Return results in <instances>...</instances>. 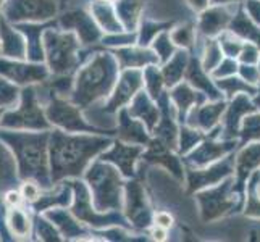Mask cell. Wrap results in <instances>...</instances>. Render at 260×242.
Masks as SVG:
<instances>
[{"label": "cell", "mask_w": 260, "mask_h": 242, "mask_svg": "<svg viewBox=\"0 0 260 242\" xmlns=\"http://www.w3.org/2000/svg\"><path fill=\"white\" fill-rule=\"evenodd\" d=\"M233 149V142L230 144H213V142H205L202 144L199 149H196L192 154L187 157L189 163L196 165V166H202V165H207L209 161L215 160L221 157L223 154H226Z\"/></svg>", "instance_id": "7402d4cb"}, {"label": "cell", "mask_w": 260, "mask_h": 242, "mask_svg": "<svg viewBox=\"0 0 260 242\" xmlns=\"http://www.w3.org/2000/svg\"><path fill=\"white\" fill-rule=\"evenodd\" d=\"M23 194L21 191H16V189H8L7 194H5V203L8 205L10 209L13 207H20L21 202H23Z\"/></svg>", "instance_id": "bcb514c9"}, {"label": "cell", "mask_w": 260, "mask_h": 242, "mask_svg": "<svg viewBox=\"0 0 260 242\" xmlns=\"http://www.w3.org/2000/svg\"><path fill=\"white\" fill-rule=\"evenodd\" d=\"M2 116H4V109H0V121H2Z\"/></svg>", "instance_id": "6f0895ef"}, {"label": "cell", "mask_w": 260, "mask_h": 242, "mask_svg": "<svg viewBox=\"0 0 260 242\" xmlns=\"http://www.w3.org/2000/svg\"><path fill=\"white\" fill-rule=\"evenodd\" d=\"M46 115L50 124H55L58 129L70 132H97L92 124H87V121L81 116L76 103L67 102L57 95H53L49 100Z\"/></svg>", "instance_id": "52a82bcc"}, {"label": "cell", "mask_w": 260, "mask_h": 242, "mask_svg": "<svg viewBox=\"0 0 260 242\" xmlns=\"http://www.w3.org/2000/svg\"><path fill=\"white\" fill-rule=\"evenodd\" d=\"M231 29H233V32L239 34L241 38H247L249 41H252L257 44V46H260V29L255 28V26L247 20V16L243 12H241L236 16V20L233 21Z\"/></svg>", "instance_id": "f546056e"}, {"label": "cell", "mask_w": 260, "mask_h": 242, "mask_svg": "<svg viewBox=\"0 0 260 242\" xmlns=\"http://www.w3.org/2000/svg\"><path fill=\"white\" fill-rule=\"evenodd\" d=\"M0 53H2V46H0Z\"/></svg>", "instance_id": "91938a15"}, {"label": "cell", "mask_w": 260, "mask_h": 242, "mask_svg": "<svg viewBox=\"0 0 260 242\" xmlns=\"http://www.w3.org/2000/svg\"><path fill=\"white\" fill-rule=\"evenodd\" d=\"M207 2H209V0H189V4H191L194 8H197V10H201V8H205V7H207Z\"/></svg>", "instance_id": "db71d44e"}, {"label": "cell", "mask_w": 260, "mask_h": 242, "mask_svg": "<svg viewBox=\"0 0 260 242\" xmlns=\"http://www.w3.org/2000/svg\"><path fill=\"white\" fill-rule=\"evenodd\" d=\"M0 126L15 131H46L50 128L47 115L41 109L38 92L32 86H26L20 95V107L4 113Z\"/></svg>", "instance_id": "277c9868"}, {"label": "cell", "mask_w": 260, "mask_h": 242, "mask_svg": "<svg viewBox=\"0 0 260 242\" xmlns=\"http://www.w3.org/2000/svg\"><path fill=\"white\" fill-rule=\"evenodd\" d=\"M168 147L170 146L165 144L162 139H155L149 146L147 152L144 154V158L149 160V161H154V163H160V165L167 166L175 176L181 178L183 176V169H181V165H179V160L175 155L170 154Z\"/></svg>", "instance_id": "ac0fdd59"}, {"label": "cell", "mask_w": 260, "mask_h": 242, "mask_svg": "<svg viewBox=\"0 0 260 242\" xmlns=\"http://www.w3.org/2000/svg\"><path fill=\"white\" fill-rule=\"evenodd\" d=\"M116 78V65L109 53H97L89 63L79 71L71 100L78 107H87L110 92Z\"/></svg>", "instance_id": "3957f363"}, {"label": "cell", "mask_w": 260, "mask_h": 242, "mask_svg": "<svg viewBox=\"0 0 260 242\" xmlns=\"http://www.w3.org/2000/svg\"><path fill=\"white\" fill-rule=\"evenodd\" d=\"M172 38L176 44H181V46H184V47H189L192 44V29L187 28V26L186 28H179L172 34Z\"/></svg>", "instance_id": "ee69618b"}, {"label": "cell", "mask_w": 260, "mask_h": 242, "mask_svg": "<svg viewBox=\"0 0 260 242\" xmlns=\"http://www.w3.org/2000/svg\"><path fill=\"white\" fill-rule=\"evenodd\" d=\"M212 4H226V2H233V0H210Z\"/></svg>", "instance_id": "9f6ffc18"}, {"label": "cell", "mask_w": 260, "mask_h": 242, "mask_svg": "<svg viewBox=\"0 0 260 242\" xmlns=\"http://www.w3.org/2000/svg\"><path fill=\"white\" fill-rule=\"evenodd\" d=\"M220 87H223L230 95H235L238 91H252L247 84H244L241 79H223L220 81Z\"/></svg>", "instance_id": "b9f144b4"}, {"label": "cell", "mask_w": 260, "mask_h": 242, "mask_svg": "<svg viewBox=\"0 0 260 242\" xmlns=\"http://www.w3.org/2000/svg\"><path fill=\"white\" fill-rule=\"evenodd\" d=\"M184 65H186V53H181V52L176 53V57L170 61L164 70V78L167 81V84L173 86L175 83H178L179 78L183 76Z\"/></svg>", "instance_id": "836d02e7"}, {"label": "cell", "mask_w": 260, "mask_h": 242, "mask_svg": "<svg viewBox=\"0 0 260 242\" xmlns=\"http://www.w3.org/2000/svg\"><path fill=\"white\" fill-rule=\"evenodd\" d=\"M38 236L39 239L42 240H58V234H57V231L55 228H53V223H49L46 218H38Z\"/></svg>", "instance_id": "f35d334b"}, {"label": "cell", "mask_w": 260, "mask_h": 242, "mask_svg": "<svg viewBox=\"0 0 260 242\" xmlns=\"http://www.w3.org/2000/svg\"><path fill=\"white\" fill-rule=\"evenodd\" d=\"M4 7V0H0V8H2Z\"/></svg>", "instance_id": "680465c9"}, {"label": "cell", "mask_w": 260, "mask_h": 242, "mask_svg": "<svg viewBox=\"0 0 260 242\" xmlns=\"http://www.w3.org/2000/svg\"><path fill=\"white\" fill-rule=\"evenodd\" d=\"M233 169V158H226L221 163L215 165L209 169H204V171H191L189 173V189H201L204 186H210V184H217L221 178H225L231 173Z\"/></svg>", "instance_id": "e0dca14e"}, {"label": "cell", "mask_w": 260, "mask_h": 242, "mask_svg": "<svg viewBox=\"0 0 260 242\" xmlns=\"http://www.w3.org/2000/svg\"><path fill=\"white\" fill-rule=\"evenodd\" d=\"M0 76L12 81L13 84L32 86L34 83H42L49 76V70L39 63H23L21 60L0 58Z\"/></svg>", "instance_id": "9c48e42d"}, {"label": "cell", "mask_w": 260, "mask_h": 242, "mask_svg": "<svg viewBox=\"0 0 260 242\" xmlns=\"http://www.w3.org/2000/svg\"><path fill=\"white\" fill-rule=\"evenodd\" d=\"M21 92L16 87V84H12L10 81L0 78V109H7V107L16 105L18 98Z\"/></svg>", "instance_id": "e575fe53"}, {"label": "cell", "mask_w": 260, "mask_h": 242, "mask_svg": "<svg viewBox=\"0 0 260 242\" xmlns=\"http://www.w3.org/2000/svg\"><path fill=\"white\" fill-rule=\"evenodd\" d=\"M228 191H230V183H225L221 187H217V189L207 191L199 195L204 220L217 218L235 205V199H230Z\"/></svg>", "instance_id": "30bf717a"}, {"label": "cell", "mask_w": 260, "mask_h": 242, "mask_svg": "<svg viewBox=\"0 0 260 242\" xmlns=\"http://www.w3.org/2000/svg\"><path fill=\"white\" fill-rule=\"evenodd\" d=\"M228 20L230 16L226 10H223V8H212V10H207L201 16V29L205 34L213 36L225 28Z\"/></svg>", "instance_id": "4316f807"}, {"label": "cell", "mask_w": 260, "mask_h": 242, "mask_svg": "<svg viewBox=\"0 0 260 242\" xmlns=\"http://www.w3.org/2000/svg\"><path fill=\"white\" fill-rule=\"evenodd\" d=\"M129 113L138 116V118H141L142 121H146L149 128H154L158 120L157 109L152 105L150 98L144 92L136 95V98H134V102H133V107L129 109Z\"/></svg>", "instance_id": "603a6c76"}, {"label": "cell", "mask_w": 260, "mask_h": 242, "mask_svg": "<svg viewBox=\"0 0 260 242\" xmlns=\"http://www.w3.org/2000/svg\"><path fill=\"white\" fill-rule=\"evenodd\" d=\"M139 8H141V0H120V4L116 5L118 16H121V20L124 21V26L128 29H133L134 24H136Z\"/></svg>", "instance_id": "4dcf8cb0"}, {"label": "cell", "mask_w": 260, "mask_h": 242, "mask_svg": "<svg viewBox=\"0 0 260 242\" xmlns=\"http://www.w3.org/2000/svg\"><path fill=\"white\" fill-rule=\"evenodd\" d=\"M116 58L120 60L123 68H136L146 63H154L157 61V55L147 50H138V49H120L116 50Z\"/></svg>", "instance_id": "cb8c5ba5"}, {"label": "cell", "mask_w": 260, "mask_h": 242, "mask_svg": "<svg viewBox=\"0 0 260 242\" xmlns=\"http://www.w3.org/2000/svg\"><path fill=\"white\" fill-rule=\"evenodd\" d=\"M92 13L95 16V20L101 23V26L107 31L112 32H118L121 31V24L118 21V18L115 16V13L112 12V8L104 4V2H97L92 5Z\"/></svg>", "instance_id": "f1b7e54d"}, {"label": "cell", "mask_w": 260, "mask_h": 242, "mask_svg": "<svg viewBox=\"0 0 260 242\" xmlns=\"http://www.w3.org/2000/svg\"><path fill=\"white\" fill-rule=\"evenodd\" d=\"M7 226L16 237H28L31 231V221L28 213L20 207H13L7 212Z\"/></svg>", "instance_id": "484cf974"}, {"label": "cell", "mask_w": 260, "mask_h": 242, "mask_svg": "<svg viewBox=\"0 0 260 242\" xmlns=\"http://www.w3.org/2000/svg\"><path fill=\"white\" fill-rule=\"evenodd\" d=\"M252 110H254V107L250 105V102L247 100V97L246 95H238L235 100H233L230 110H228V115H226V120H225L226 121V136H233V134H236L239 118L244 113H249Z\"/></svg>", "instance_id": "d4e9b609"}, {"label": "cell", "mask_w": 260, "mask_h": 242, "mask_svg": "<svg viewBox=\"0 0 260 242\" xmlns=\"http://www.w3.org/2000/svg\"><path fill=\"white\" fill-rule=\"evenodd\" d=\"M46 217L50 218L58 228H61V231H63L67 236H76V234H79V232H81L78 223H75L73 220H71L63 210H57L55 209L53 212H47Z\"/></svg>", "instance_id": "d6a6232c"}, {"label": "cell", "mask_w": 260, "mask_h": 242, "mask_svg": "<svg viewBox=\"0 0 260 242\" xmlns=\"http://www.w3.org/2000/svg\"><path fill=\"white\" fill-rule=\"evenodd\" d=\"M221 66H223V70L220 68V70L217 71V76H220V75H226V73H235V71H236V65L233 63V61H225V63H223Z\"/></svg>", "instance_id": "f907efd6"}, {"label": "cell", "mask_w": 260, "mask_h": 242, "mask_svg": "<svg viewBox=\"0 0 260 242\" xmlns=\"http://www.w3.org/2000/svg\"><path fill=\"white\" fill-rule=\"evenodd\" d=\"M241 71H243V75L247 78L249 83H255V79H257V73H255V71H254L252 68H246V66H243V70H241Z\"/></svg>", "instance_id": "816d5d0a"}, {"label": "cell", "mask_w": 260, "mask_h": 242, "mask_svg": "<svg viewBox=\"0 0 260 242\" xmlns=\"http://www.w3.org/2000/svg\"><path fill=\"white\" fill-rule=\"evenodd\" d=\"M162 28H164L162 24H150V23H146L144 24V29H142V36H141V44H147V41L150 39V36L158 32Z\"/></svg>", "instance_id": "7dc6e473"}, {"label": "cell", "mask_w": 260, "mask_h": 242, "mask_svg": "<svg viewBox=\"0 0 260 242\" xmlns=\"http://www.w3.org/2000/svg\"><path fill=\"white\" fill-rule=\"evenodd\" d=\"M126 213L136 226L146 228L150 221V212L146 202V195L138 183H129L126 189Z\"/></svg>", "instance_id": "8fae6325"}, {"label": "cell", "mask_w": 260, "mask_h": 242, "mask_svg": "<svg viewBox=\"0 0 260 242\" xmlns=\"http://www.w3.org/2000/svg\"><path fill=\"white\" fill-rule=\"evenodd\" d=\"M7 21H47L57 13L55 0H7L2 7Z\"/></svg>", "instance_id": "ba28073f"}, {"label": "cell", "mask_w": 260, "mask_h": 242, "mask_svg": "<svg viewBox=\"0 0 260 242\" xmlns=\"http://www.w3.org/2000/svg\"><path fill=\"white\" fill-rule=\"evenodd\" d=\"M118 134L123 141L136 142V144H147V141H149L147 134L144 131V126H142L139 121L131 120L126 110H121V113H120Z\"/></svg>", "instance_id": "44dd1931"}, {"label": "cell", "mask_w": 260, "mask_h": 242, "mask_svg": "<svg viewBox=\"0 0 260 242\" xmlns=\"http://www.w3.org/2000/svg\"><path fill=\"white\" fill-rule=\"evenodd\" d=\"M172 97H173L175 103L178 105V109H179V112H181V115H184L187 112V109H189V107L196 102V98H197L196 92H192L191 89L187 86H184V84L178 86L173 91Z\"/></svg>", "instance_id": "d590c367"}, {"label": "cell", "mask_w": 260, "mask_h": 242, "mask_svg": "<svg viewBox=\"0 0 260 242\" xmlns=\"http://www.w3.org/2000/svg\"><path fill=\"white\" fill-rule=\"evenodd\" d=\"M110 146L109 139L97 136H71L63 129H57L50 136V178L52 181L68 176H79L91 158Z\"/></svg>", "instance_id": "6da1fadb"}, {"label": "cell", "mask_w": 260, "mask_h": 242, "mask_svg": "<svg viewBox=\"0 0 260 242\" xmlns=\"http://www.w3.org/2000/svg\"><path fill=\"white\" fill-rule=\"evenodd\" d=\"M71 187L75 189V203H73V212L78 220L86 221L89 225H94V226H102V225H112L115 223L113 220H107V218H99L97 215L92 212L91 209V197H89V192L84 187L83 183H70Z\"/></svg>", "instance_id": "5bb4252c"}, {"label": "cell", "mask_w": 260, "mask_h": 242, "mask_svg": "<svg viewBox=\"0 0 260 242\" xmlns=\"http://www.w3.org/2000/svg\"><path fill=\"white\" fill-rule=\"evenodd\" d=\"M0 139L13 150L21 179H34L42 187H50V157L47 155L50 136L46 131H2Z\"/></svg>", "instance_id": "7a4b0ae2"}, {"label": "cell", "mask_w": 260, "mask_h": 242, "mask_svg": "<svg viewBox=\"0 0 260 242\" xmlns=\"http://www.w3.org/2000/svg\"><path fill=\"white\" fill-rule=\"evenodd\" d=\"M155 50H157V53H158L160 58H162L164 61L170 58V53L173 52V47H172V44L168 42V36L167 34H162L155 41Z\"/></svg>", "instance_id": "7bdbcfd3"}, {"label": "cell", "mask_w": 260, "mask_h": 242, "mask_svg": "<svg viewBox=\"0 0 260 242\" xmlns=\"http://www.w3.org/2000/svg\"><path fill=\"white\" fill-rule=\"evenodd\" d=\"M155 220H157V223L160 226H170V225H172V218H170L168 215H165V213H158Z\"/></svg>", "instance_id": "f5cc1de1"}, {"label": "cell", "mask_w": 260, "mask_h": 242, "mask_svg": "<svg viewBox=\"0 0 260 242\" xmlns=\"http://www.w3.org/2000/svg\"><path fill=\"white\" fill-rule=\"evenodd\" d=\"M18 171V163L15 154H12L10 149L0 142V191L13 189L16 179L20 178Z\"/></svg>", "instance_id": "d6986e66"}, {"label": "cell", "mask_w": 260, "mask_h": 242, "mask_svg": "<svg viewBox=\"0 0 260 242\" xmlns=\"http://www.w3.org/2000/svg\"><path fill=\"white\" fill-rule=\"evenodd\" d=\"M146 83H147V89L152 95V98H157L160 95V87H162V76L157 71V68L149 66L146 71Z\"/></svg>", "instance_id": "8d00e7d4"}, {"label": "cell", "mask_w": 260, "mask_h": 242, "mask_svg": "<svg viewBox=\"0 0 260 242\" xmlns=\"http://www.w3.org/2000/svg\"><path fill=\"white\" fill-rule=\"evenodd\" d=\"M86 179L92 189L95 210L105 212L109 209H113V210L120 209L121 181H120L118 173H116L112 166L97 161V163H94L89 168Z\"/></svg>", "instance_id": "8992f818"}, {"label": "cell", "mask_w": 260, "mask_h": 242, "mask_svg": "<svg viewBox=\"0 0 260 242\" xmlns=\"http://www.w3.org/2000/svg\"><path fill=\"white\" fill-rule=\"evenodd\" d=\"M61 26H63L65 29H75L79 36V39L84 44L95 42L101 38V31L97 29L92 18L81 10L65 13L61 16Z\"/></svg>", "instance_id": "7c38bea8"}, {"label": "cell", "mask_w": 260, "mask_h": 242, "mask_svg": "<svg viewBox=\"0 0 260 242\" xmlns=\"http://www.w3.org/2000/svg\"><path fill=\"white\" fill-rule=\"evenodd\" d=\"M243 139L244 141L260 139V115L258 116H249V118L244 120Z\"/></svg>", "instance_id": "74e56055"}, {"label": "cell", "mask_w": 260, "mask_h": 242, "mask_svg": "<svg viewBox=\"0 0 260 242\" xmlns=\"http://www.w3.org/2000/svg\"><path fill=\"white\" fill-rule=\"evenodd\" d=\"M247 10H249V15L260 24V2H258V0H249Z\"/></svg>", "instance_id": "681fc988"}, {"label": "cell", "mask_w": 260, "mask_h": 242, "mask_svg": "<svg viewBox=\"0 0 260 242\" xmlns=\"http://www.w3.org/2000/svg\"><path fill=\"white\" fill-rule=\"evenodd\" d=\"M241 60L247 61V63H254L257 61V50L252 46H244L241 50Z\"/></svg>", "instance_id": "c3c4849f"}, {"label": "cell", "mask_w": 260, "mask_h": 242, "mask_svg": "<svg viewBox=\"0 0 260 242\" xmlns=\"http://www.w3.org/2000/svg\"><path fill=\"white\" fill-rule=\"evenodd\" d=\"M221 60V49L218 47L217 42H210L207 46V58H205V63H204V70L209 71L212 70L215 65L218 63V61Z\"/></svg>", "instance_id": "60d3db41"}, {"label": "cell", "mask_w": 260, "mask_h": 242, "mask_svg": "<svg viewBox=\"0 0 260 242\" xmlns=\"http://www.w3.org/2000/svg\"><path fill=\"white\" fill-rule=\"evenodd\" d=\"M187 79L191 81V83L196 86V87H201L204 89L205 92H207L212 98H217V91H215V87L209 83V79L204 76L202 70L197 63V60H192L191 65H189V70H187Z\"/></svg>", "instance_id": "1f68e13d"}, {"label": "cell", "mask_w": 260, "mask_h": 242, "mask_svg": "<svg viewBox=\"0 0 260 242\" xmlns=\"http://www.w3.org/2000/svg\"><path fill=\"white\" fill-rule=\"evenodd\" d=\"M141 154V147L136 146H126V144H116L102 155L104 161H112L116 166L121 169V173L124 176H133L134 169V161Z\"/></svg>", "instance_id": "9a60e30c"}, {"label": "cell", "mask_w": 260, "mask_h": 242, "mask_svg": "<svg viewBox=\"0 0 260 242\" xmlns=\"http://www.w3.org/2000/svg\"><path fill=\"white\" fill-rule=\"evenodd\" d=\"M199 139H201L199 132L184 129V131L181 132V150L186 152L187 149L194 147V146L197 144V142H199Z\"/></svg>", "instance_id": "f6af8a7d"}, {"label": "cell", "mask_w": 260, "mask_h": 242, "mask_svg": "<svg viewBox=\"0 0 260 242\" xmlns=\"http://www.w3.org/2000/svg\"><path fill=\"white\" fill-rule=\"evenodd\" d=\"M44 53L49 70L55 75H67L78 63L79 42L73 32H60L47 29L44 32Z\"/></svg>", "instance_id": "5b68a950"}, {"label": "cell", "mask_w": 260, "mask_h": 242, "mask_svg": "<svg viewBox=\"0 0 260 242\" xmlns=\"http://www.w3.org/2000/svg\"><path fill=\"white\" fill-rule=\"evenodd\" d=\"M142 84V76L139 71H124L121 75V79L118 81V86L115 89V94L110 98L109 110H116L118 107H121L124 102H128L129 98L134 95V92L138 91Z\"/></svg>", "instance_id": "2e32d148"}, {"label": "cell", "mask_w": 260, "mask_h": 242, "mask_svg": "<svg viewBox=\"0 0 260 242\" xmlns=\"http://www.w3.org/2000/svg\"><path fill=\"white\" fill-rule=\"evenodd\" d=\"M258 165H260V144H254L241 152L238 157V161H236L238 187H243L249 173L252 171L254 168H257Z\"/></svg>", "instance_id": "ffe728a7"}, {"label": "cell", "mask_w": 260, "mask_h": 242, "mask_svg": "<svg viewBox=\"0 0 260 242\" xmlns=\"http://www.w3.org/2000/svg\"><path fill=\"white\" fill-rule=\"evenodd\" d=\"M21 194H23V197H24L26 200L34 203L41 197V194H42L41 187H39V183L32 181V179H26V181L23 183V186H21Z\"/></svg>", "instance_id": "ab89813d"}, {"label": "cell", "mask_w": 260, "mask_h": 242, "mask_svg": "<svg viewBox=\"0 0 260 242\" xmlns=\"http://www.w3.org/2000/svg\"><path fill=\"white\" fill-rule=\"evenodd\" d=\"M0 46H2V55L7 58L24 60L28 58V46L23 36L8 26L5 18L0 20Z\"/></svg>", "instance_id": "4fadbf2b"}, {"label": "cell", "mask_w": 260, "mask_h": 242, "mask_svg": "<svg viewBox=\"0 0 260 242\" xmlns=\"http://www.w3.org/2000/svg\"><path fill=\"white\" fill-rule=\"evenodd\" d=\"M225 110V103H215V105H205L202 109L196 110L192 115V126H199L202 129H210L215 123L218 121L220 113Z\"/></svg>", "instance_id": "83f0119b"}, {"label": "cell", "mask_w": 260, "mask_h": 242, "mask_svg": "<svg viewBox=\"0 0 260 242\" xmlns=\"http://www.w3.org/2000/svg\"><path fill=\"white\" fill-rule=\"evenodd\" d=\"M154 237H155V239H165V232H164V231H160V229H158V231L155 229V231H154Z\"/></svg>", "instance_id": "11a10c76"}]
</instances>
